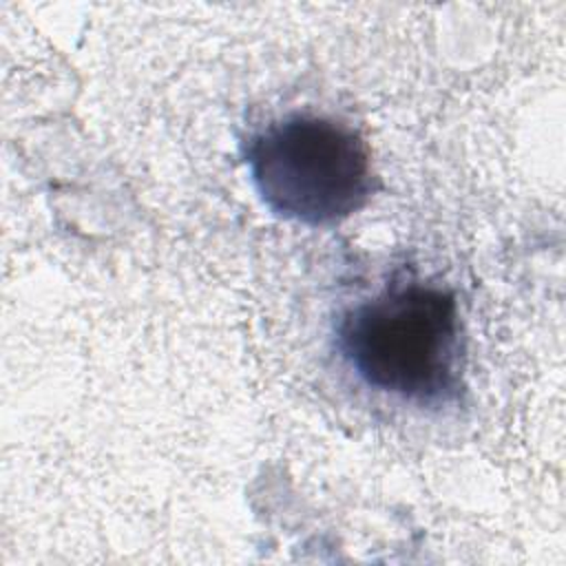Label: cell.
<instances>
[{
	"instance_id": "2",
	"label": "cell",
	"mask_w": 566,
	"mask_h": 566,
	"mask_svg": "<svg viewBox=\"0 0 566 566\" xmlns=\"http://www.w3.org/2000/svg\"><path fill=\"white\" fill-rule=\"evenodd\" d=\"M243 159L261 203L303 226L338 223L376 190L365 137L329 115L290 113L272 119L243 142Z\"/></svg>"
},
{
	"instance_id": "1",
	"label": "cell",
	"mask_w": 566,
	"mask_h": 566,
	"mask_svg": "<svg viewBox=\"0 0 566 566\" xmlns=\"http://www.w3.org/2000/svg\"><path fill=\"white\" fill-rule=\"evenodd\" d=\"M340 358L369 389L420 409L467 394V340L458 296L442 283L391 279L345 307L334 325Z\"/></svg>"
}]
</instances>
